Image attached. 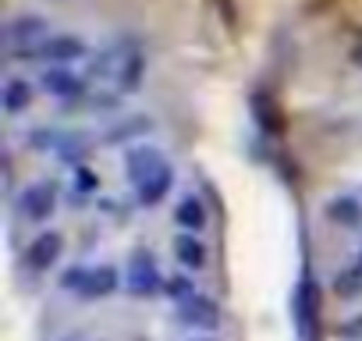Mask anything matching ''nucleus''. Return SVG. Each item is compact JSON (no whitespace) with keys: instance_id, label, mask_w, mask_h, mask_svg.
<instances>
[{"instance_id":"f3484780","label":"nucleus","mask_w":362,"mask_h":341,"mask_svg":"<svg viewBox=\"0 0 362 341\" xmlns=\"http://www.w3.org/2000/svg\"><path fill=\"white\" fill-rule=\"evenodd\" d=\"M170 189H174V167L167 163L160 175H153L149 182H142V185L132 189V192H135V203H139L142 210H153V207H160V203L170 196Z\"/></svg>"},{"instance_id":"f8f14e48","label":"nucleus","mask_w":362,"mask_h":341,"mask_svg":"<svg viewBox=\"0 0 362 341\" xmlns=\"http://www.w3.org/2000/svg\"><path fill=\"white\" fill-rule=\"evenodd\" d=\"M323 217H327V224H334L341 231H358L362 228V200L351 192H337L323 203Z\"/></svg>"},{"instance_id":"5701e85b","label":"nucleus","mask_w":362,"mask_h":341,"mask_svg":"<svg viewBox=\"0 0 362 341\" xmlns=\"http://www.w3.org/2000/svg\"><path fill=\"white\" fill-rule=\"evenodd\" d=\"M348 61H351L355 68H362V43H358V47H351V54H348Z\"/></svg>"},{"instance_id":"393cba45","label":"nucleus","mask_w":362,"mask_h":341,"mask_svg":"<svg viewBox=\"0 0 362 341\" xmlns=\"http://www.w3.org/2000/svg\"><path fill=\"white\" fill-rule=\"evenodd\" d=\"M358 267H362V249H358Z\"/></svg>"},{"instance_id":"ddd939ff","label":"nucleus","mask_w":362,"mask_h":341,"mask_svg":"<svg viewBox=\"0 0 362 341\" xmlns=\"http://www.w3.org/2000/svg\"><path fill=\"white\" fill-rule=\"evenodd\" d=\"M174 224H177L181 231H189V235H203V231L210 228V210H206L203 196H196V192L181 196L177 207H174Z\"/></svg>"},{"instance_id":"412c9836","label":"nucleus","mask_w":362,"mask_h":341,"mask_svg":"<svg viewBox=\"0 0 362 341\" xmlns=\"http://www.w3.org/2000/svg\"><path fill=\"white\" fill-rule=\"evenodd\" d=\"M86 277H89V267L75 263V267H68V270L61 274V288H64L68 295H78V299H82V291H86Z\"/></svg>"},{"instance_id":"f257e3e1","label":"nucleus","mask_w":362,"mask_h":341,"mask_svg":"<svg viewBox=\"0 0 362 341\" xmlns=\"http://www.w3.org/2000/svg\"><path fill=\"white\" fill-rule=\"evenodd\" d=\"M142 79H146V54L128 36L107 43L89 57V82H103L107 89L103 103H114L117 96H132L142 86Z\"/></svg>"},{"instance_id":"f03ea898","label":"nucleus","mask_w":362,"mask_h":341,"mask_svg":"<svg viewBox=\"0 0 362 341\" xmlns=\"http://www.w3.org/2000/svg\"><path fill=\"white\" fill-rule=\"evenodd\" d=\"M93 57L89 54V43L71 36V33H57V36H47L40 47H29V50H18L11 54V61H40V64H50V68H71L75 61H86Z\"/></svg>"},{"instance_id":"4be33fe9","label":"nucleus","mask_w":362,"mask_h":341,"mask_svg":"<svg viewBox=\"0 0 362 341\" xmlns=\"http://www.w3.org/2000/svg\"><path fill=\"white\" fill-rule=\"evenodd\" d=\"M341 334H344V337H351V334H362V320H351V323H344V327H341Z\"/></svg>"},{"instance_id":"4468645a","label":"nucleus","mask_w":362,"mask_h":341,"mask_svg":"<svg viewBox=\"0 0 362 341\" xmlns=\"http://www.w3.org/2000/svg\"><path fill=\"white\" fill-rule=\"evenodd\" d=\"M156 125H153V117H142V114H128V117H121L117 125H110L107 132H103V146H124V142H146V135L153 132Z\"/></svg>"},{"instance_id":"2eb2a0df","label":"nucleus","mask_w":362,"mask_h":341,"mask_svg":"<svg viewBox=\"0 0 362 341\" xmlns=\"http://www.w3.org/2000/svg\"><path fill=\"white\" fill-rule=\"evenodd\" d=\"M121 284H124V277H121L117 267H110V263H96V267H89V277H86V291H82V299H86V302L110 299Z\"/></svg>"},{"instance_id":"6e6552de","label":"nucleus","mask_w":362,"mask_h":341,"mask_svg":"<svg viewBox=\"0 0 362 341\" xmlns=\"http://www.w3.org/2000/svg\"><path fill=\"white\" fill-rule=\"evenodd\" d=\"M40 89L54 100H82L93 89V82H89V75H78L71 68H47L40 75Z\"/></svg>"},{"instance_id":"423d86ee","label":"nucleus","mask_w":362,"mask_h":341,"mask_svg":"<svg viewBox=\"0 0 362 341\" xmlns=\"http://www.w3.org/2000/svg\"><path fill=\"white\" fill-rule=\"evenodd\" d=\"M64 256V235L57 228H43L40 235H33V242L25 245L22 253V263L33 270V274H47L57 267V260Z\"/></svg>"},{"instance_id":"9b49d317","label":"nucleus","mask_w":362,"mask_h":341,"mask_svg":"<svg viewBox=\"0 0 362 341\" xmlns=\"http://www.w3.org/2000/svg\"><path fill=\"white\" fill-rule=\"evenodd\" d=\"M36 93H40V82H33L25 75H8L4 89H0V107H4L8 117H22L36 103Z\"/></svg>"},{"instance_id":"1a4fd4ad","label":"nucleus","mask_w":362,"mask_h":341,"mask_svg":"<svg viewBox=\"0 0 362 341\" xmlns=\"http://www.w3.org/2000/svg\"><path fill=\"white\" fill-rule=\"evenodd\" d=\"M316 313H320V299H316V281H298L295 295H291V316L298 327L302 341H316Z\"/></svg>"},{"instance_id":"6ab92c4d","label":"nucleus","mask_w":362,"mask_h":341,"mask_svg":"<svg viewBox=\"0 0 362 341\" xmlns=\"http://www.w3.org/2000/svg\"><path fill=\"white\" fill-rule=\"evenodd\" d=\"M96 189H100V175H96V167L78 163V167L71 170V196H75V203H89V200L96 196Z\"/></svg>"},{"instance_id":"9d476101","label":"nucleus","mask_w":362,"mask_h":341,"mask_svg":"<svg viewBox=\"0 0 362 341\" xmlns=\"http://www.w3.org/2000/svg\"><path fill=\"white\" fill-rule=\"evenodd\" d=\"M47 29H50V22H47L43 15H18V18L8 22V29H4V43H8L11 54H18V50L40 47V43L47 40Z\"/></svg>"},{"instance_id":"20e7f679","label":"nucleus","mask_w":362,"mask_h":341,"mask_svg":"<svg viewBox=\"0 0 362 341\" xmlns=\"http://www.w3.org/2000/svg\"><path fill=\"white\" fill-rule=\"evenodd\" d=\"M57 203H61V185H57L54 178H43V182L25 185V189H22V196L15 200L18 217H22V221H29V224H47V221L54 217Z\"/></svg>"},{"instance_id":"7ed1b4c3","label":"nucleus","mask_w":362,"mask_h":341,"mask_svg":"<svg viewBox=\"0 0 362 341\" xmlns=\"http://www.w3.org/2000/svg\"><path fill=\"white\" fill-rule=\"evenodd\" d=\"M124 291L132 299H153V295H163V274H160V263L149 249H135L132 260H128V270H124Z\"/></svg>"},{"instance_id":"39448f33","label":"nucleus","mask_w":362,"mask_h":341,"mask_svg":"<svg viewBox=\"0 0 362 341\" xmlns=\"http://www.w3.org/2000/svg\"><path fill=\"white\" fill-rule=\"evenodd\" d=\"M174 320L181 323V327H189V330H196V334H214L217 327H221V302L214 299V295H206V291H196L192 299H185V302H177V309H174Z\"/></svg>"},{"instance_id":"0eeeda50","label":"nucleus","mask_w":362,"mask_h":341,"mask_svg":"<svg viewBox=\"0 0 362 341\" xmlns=\"http://www.w3.org/2000/svg\"><path fill=\"white\" fill-rule=\"evenodd\" d=\"M163 167H167V156L153 142H139V146H132L124 153V178H128L132 189H139L142 182H149L153 175H160Z\"/></svg>"},{"instance_id":"aec40b11","label":"nucleus","mask_w":362,"mask_h":341,"mask_svg":"<svg viewBox=\"0 0 362 341\" xmlns=\"http://www.w3.org/2000/svg\"><path fill=\"white\" fill-rule=\"evenodd\" d=\"M163 295L177 306V302H185V299L196 295V284H192L189 274H167V277H163Z\"/></svg>"},{"instance_id":"b1692460","label":"nucleus","mask_w":362,"mask_h":341,"mask_svg":"<svg viewBox=\"0 0 362 341\" xmlns=\"http://www.w3.org/2000/svg\"><path fill=\"white\" fill-rule=\"evenodd\" d=\"M189 341H217V337H214V334H192Z\"/></svg>"},{"instance_id":"dca6fc26","label":"nucleus","mask_w":362,"mask_h":341,"mask_svg":"<svg viewBox=\"0 0 362 341\" xmlns=\"http://www.w3.org/2000/svg\"><path fill=\"white\" fill-rule=\"evenodd\" d=\"M170 249H174L177 263L185 267V270H206V267H210V249H206V242H203L199 235L181 231V235L170 242Z\"/></svg>"},{"instance_id":"a211bd4d","label":"nucleus","mask_w":362,"mask_h":341,"mask_svg":"<svg viewBox=\"0 0 362 341\" xmlns=\"http://www.w3.org/2000/svg\"><path fill=\"white\" fill-rule=\"evenodd\" d=\"M334 295L341 302H351V299H362V267H341L330 281Z\"/></svg>"}]
</instances>
